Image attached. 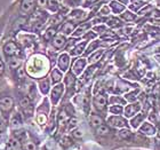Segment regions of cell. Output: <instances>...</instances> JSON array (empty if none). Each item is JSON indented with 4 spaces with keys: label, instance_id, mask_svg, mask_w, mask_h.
<instances>
[{
    "label": "cell",
    "instance_id": "obj_1",
    "mask_svg": "<svg viewBox=\"0 0 160 150\" xmlns=\"http://www.w3.org/2000/svg\"><path fill=\"white\" fill-rule=\"evenodd\" d=\"M50 68V62L48 57L43 54H33L28 59L25 63V74L33 79H42L47 76Z\"/></svg>",
    "mask_w": 160,
    "mask_h": 150
},
{
    "label": "cell",
    "instance_id": "obj_2",
    "mask_svg": "<svg viewBox=\"0 0 160 150\" xmlns=\"http://www.w3.org/2000/svg\"><path fill=\"white\" fill-rule=\"evenodd\" d=\"M3 54L6 55L7 57L10 56H18L21 53H22V48L20 47V45L14 41V40H8L3 44L2 46Z\"/></svg>",
    "mask_w": 160,
    "mask_h": 150
},
{
    "label": "cell",
    "instance_id": "obj_3",
    "mask_svg": "<svg viewBox=\"0 0 160 150\" xmlns=\"http://www.w3.org/2000/svg\"><path fill=\"white\" fill-rule=\"evenodd\" d=\"M68 17L70 18L72 22H81V21L86 20L87 17H88V14L87 12H85L83 9H79V8H74L70 12V13L68 14Z\"/></svg>",
    "mask_w": 160,
    "mask_h": 150
},
{
    "label": "cell",
    "instance_id": "obj_4",
    "mask_svg": "<svg viewBox=\"0 0 160 150\" xmlns=\"http://www.w3.org/2000/svg\"><path fill=\"white\" fill-rule=\"evenodd\" d=\"M14 108V99L10 95H3L0 97V110L2 112H9Z\"/></svg>",
    "mask_w": 160,
    "mask_h": 150
},
{
    "label": "cell",
    "instance_id": "obj_5",
    "mask_svg": "<svg viewBox=\"0 0 160 150\" xmlns=\"http://www.w3.org/2000/svg\"><path fill=\"white\" fill-rule=\"evenodd\" d=\"M87 65V60L86 59H77L74 60V62L72 63V69H71V72L74 75V76H79L80 74H82L85 68Z\"/></svg>",
    "mask_w": 160,
    "mask_h": 150
},
{
    "label": "cell",
    "instance_id": "obj_6",
    "mask_svg": "<svg viewBox=\"0 0 160 150\" xmlns=\"http://www.w3.org/2000/svg\"><path fill=\"white\" fill-rule=\"evenodd\" d=\"M64 92V85L62 84H57L53 87V90L50 92V100L53 102V104H57L58 101L61 100V97L63 95Z\"/></svg>",
    "mask_w": 160,
    "mask_h": 150
},
{
    "label": "cell",
    "instance_id": "obj_7",
    "mask_svg": "<svg viewBox=\"0 0 160 150\" xmlns=\"http://www.w3.org/2000/svg\"><path fill=\"white\" fill-rule=\"evenodd\" d=\"M108 99L104 94H97L94 97V107L97 111H104L107 108Z\"/></svg>",
    "mask_w": 160,
    "mask_h": 150
},
{
    "label": "cell",
    "instance_id": "obj_8",
    "mask_svg": "<svg viewBox=\"0 0 160 150\" xmlns=\"http://www.w3.org/2000/svg\"><path fill=\"white\" fill-rule=\"evenodd\" d=\"M57 65L62 72L63 71H68L69 65H70V55L68 53H62L58 56V61H57Z\"/></svg>",
    "mask_w": 160,
    "mask_h": 150
},
{
    "label": "cell",
    "instance_id": "obj_9",
    "mask_svg": "<svg viewBox=\"0 0 160 150\" xmlns=\"http://www.w3.org/2000/svg\"><path fill=\"white\" fill-rule=\"evenodd\" d=\"M22 63H23V60H22V56L18 55V56H10L7 57V64L8 67L12 69V70H17L22 67Z\"/></svg>",
    "mask_w": 160,
    "mask_h": 150
},
{
    "label": "cell",
    "instance_id": "obj_10",
    "mask_svg": "<svg viewBox=\"0 0 160 150\" xmlns=\"http://www.w3.org/2000/svg\"><path fill=\"white\" fill-rule=\"evenodd\" d=\"M52 44H53L54 48H56V49H61V48H63L65 46V44H67V38L64 36L63 34H56V36L53 38L52 40Z\"/></svg>",
    "mask_w": 160,
    "mask_h": 150
},
{
    "label": "cell",
    "instance_id": "obj_11",
    "mask_svg": "<svg viewBox=\"0 0 160 150\" xmlns=\"http://www.w3.org/2000/svg\"><path fill=\"white\" fill-rule=\"evenodd\" d=\"M92 25H93V24L90 23V22H88V23H82V24H80V25H78V27L76 28V30L73 31V34H72L73 38L81 37L82 34H87V31L92 28Z\"/></svg>",
    "mask_w": 160,
    "mask_h": 150
},
{
    "label": "cell",
    "instance_id": "obj_12",
    "mask_svg": "<svg viewBox=\"0 0 160 150\" xmlns=\"http://www.w3.org/2000/svg\"><path fill=\"white\" fill-rule=\"evenodd\" d=\"M76 23L72 22V21H67V22H63L62 23V27H61V32L64 34V36H67V34H73V31L76 30Z\"/></svg>",
    "mask_w": 160,
    "mask_h": 150
},
{
    "label": "cell",
    "instance_id": "obj_13",
    "mask_svg": "<svg viewBox=\"0 0 160 150\" xmlns=\"http://www.w3.org/2000/svg\"><path fill=\"white\" fill-rule=\"evenodd\" d=\"M61 5L58 3V0H48V3H47V8L46 9L52 14H57L61 12Z\"/></svg>",
    "mask_w": 160,
    "mask_h": 150
},
{
    "label": "cell",
    "instance_id": "obj_14",
    "mask_svg": "<svg viewBox=\"0 0 160 150\" xmlns=\"http://www.w3.org/2000/svg\"><path fill=\"white\" fill-rule=\"evenodd\" d=\"M108 122H109V124H110L111 126L113 127H123L127 124L126 119H123L122 117H119V116L110 117Z\"/></svg>",
    "mask_w": 160,
    "mask_h": 150
},
{
    "label": "cell",
    "instance_id": "obj_15",
    "mask_svg": "<svg viewBox=\"0 0 160 150\" xmlns=\"http://www.w3.org/2000/svg\"><path fill=\"white\" fill-rule=\"evenodd\" d=\"M64 85H65V87L69 91L72 90L74 87V85H76V76L71 71H69L67 74V76L64 77Z\"/></svg>",
    "mask_w": 160,
    "mask_h": 150
},
{
    "label": "cell",
    "instance_id": "obj_16",
    "mask_svg": "<svg viewBox=\"0 0 160 150\" xmlns=\"http://www.w3.org/2000/svg\"><path fill=\"white\" fill-rule=\"evenodd\" d=\"M38 86H39V90L40 92L42 94H47L49 92V87H50V79L49 78H42V79L39 80V83H38Z\"/></svg>",
    "mask_w": 160,
    "mask_h": 150
},
{
    "label": "cell",
    "instance_id": "obj_17",
    "mask_svg": "<svg viewBox=\"0 0 160 150\" xmlns=\"http://www.w3.org/2000/svg\"><path fill=\"white\" fill-rule=\"evenodd\" d=\"M50 78H52V83L57 85L61 83V80L63 79V74L60 69H53L50 72Z\"/></svg>",
    "mask_w": 160,
    "mask_h": 150
},
{
    "label": "cell",
    "instance_id": "obj_18",
    "mask_svg": "<svg viewBox=\"0 0 160 150\" xmlns=\"http://www.w3.org/2000/svg\"><path fill=\"white\" fill-rule=\"evenodd\" d=\"M109 7H110V9L113 12L114 14H120L122 13L123 9H125V5L122 3H118L117 0H112L110 3H109Z\"/></svg>",
    "mask_w": 160,
    "mask_h": 150
},
{
    "label": "cell",
    "instance_id": "obj_19",
    "mask_svg": "<svg viewBox=\"0 0 160 150\" xmlns=\"http://www.w3.org/2000/svg\"><path fill=\"white\" fill-rule=\"evenodd\" d=\"M87 43H88V41H87V40H85V41H82V43L77 44V45L72 48V52H71V54H72V55H74V56H79V55H81V54L83 53V50L86 49Z\"/></svg>",
    "mask_w": 160,
    "mask_h": 150
},
{
    "label": "cell",
    "instance_id": "obj_20",
    "mask_svg": "<svg viewBox=\"0 0 160 150\" xmlns=\"http://www.w3.org/2000/svg\"><path fill=\"white\" fill-rule=\"evenodd\" d=\"M103 54H104L103 49H98V50H96V52H93V53L90 54V56L88 57V62H89L90 64L96 63V62H98V61L102 59Z\"/></svg>",
    "mask_w": 160,
    "mask_h": 150
},
{
    "label": "cell",
    "instance_id": "obj_21",
    "mask_svg": "<svg viewBox=\"0 0 160 150\" xmlns=\"http://www.w3.org/2000/svg\"><path fill=\"white\" fill-rule=\"evenodd\" d=\"M89 123L93 127H96L97 128L98 126L103 125V118L101 116H98V115H92L89 117Z\"/></svg>",
    "mask_w": 160,
    "mask_h": 150
},
{
    "label": "cell",
    "instance_id": "obj_22",
    "mask_svg": "<svg viewBox=\"0 0 160 150\" xmlns=\"http://www.w3.org/2000/svg\"><path fill=\"white\" fill-rule=\"evenodd\" d=\"M56 36V29L55 28H48L46 31H45V34H43V36H42V38H43V40L45 41H52L53 40V38Z\"/></svg>",
    "mask_w": 160,
    "mask_h": 150
},
{
    "label": "cell",
    "instance_id": "obj_23",
    "mask_svg": "<svg viewBox=\"0 0 160 150\" xmlns=\"http://www.w3.org/2000/svg\"><path fill=\"white\" fill-rule=\"evenodd\" d=\"M138 109H140L138 104H130V106H127L126 107V109H125V113H126L127 117H130V116H133L135 112H137Z\"/></svg>",
    "mask_w": 160,
    "mask_h": 150
},
{
    "label": "cell",
    "instance_id": "obj_24",
    "mask_svg": "<svg viewBox=\"0 0 160 150\" xmlns=\"http://www.w3.org/2000/svg\"><path fill=\"white\" fill-rule=\"evenodd\" d=\"M105 23L109 25L110 28H118L121 25V21L117 17H109L107 21H105Z\"/></svg>",
    "mask_w": 160,
    "mask_h": 150
},
{
    "label": "cell",
    "instance_id": "obj_25",
    "mask_svg": "<svg viewBox=\"0 0 160 150\" xmlns=\"http://www.w3.org/2000/svg\"><path fill=\"white\" fill-rule=\"evenodd\" d=\"M10 124H12V126L13 127L21 126V124H22V118H21L20 113H14L13 117H12V119H10Z\"/></svg>",
    "mask_w": 160,
    "mask_h": 150
},
{
    "label": "cell",
    "instance_id": "obj_26",
    "mask_svg": "<svg viewBox=\"0 0 160 150\" xmlns=\"http://www.w3.org/2000/svg\"><path fill=\"white\" fill-rule=\"evenodd\" d=\"M96 133L97 135H101V137H104V135H108L110 133V128L107 125H101L96 128Z\"/></svg>",
    "mask_w": 160,
    "mask_h": 150
},
{
    "label": "cell",
    "instance_id": "obj_27",
    "mask_svg": "<svg viewBox=\"0 0 160 150\" xmlns=\"http://www.w3.org/2000/svg\"><path fill=\"white\" fill-rule=\"evenodd\" d=\"M140 131L142 133H145V134H149V135H152L154 133V127L150 124H144L143 126L141 127Z\"/></svg>",
    "mask_w": 160,
    "mask_h": 150
},
{
    "label": "cell",
    "instance_id": "obj_28",
    "mask_svg": "<svg viewBox=\"0 0 160 150\" xmlns=\"http://www.w3.org/2000/svg\"><path fill=\"white\" fill-rule=\"evenodd\" d=\"M7 149L8 150H21V143L16 139H12L9 141V143L7 146Z\"/></svg>",
    "mask_w": 160,
    "mask_h": 150
},
{
    "label": "cell",
    "instance_id": "obj_29",
    "mask_svg": "<svg viewBox=\"0 0 160 150\" xmlns=\"http://www.w3.org/2000/svg\"><path fill=\"white\" fill-rule=\"evenodd\" d=\"M82 1L83 0H63V3H65V6L69 7H77L80 6V5H82Z\"/></svg>",
    "mask_w": 160,
    "mask_h": 150
},
{
    "label": "cell",
    "instance_id": "obj_30",
    "mask_svg": "<svg viewBox=\"0 0 160 150\" xmlns=\"http://www.w3.org/2000/svg\"><path fill=\"white\" fill-rule=\"evenodd\" d=\"M109 110H110L111 113H113V115H120V113L122 112V107L118 106V104H114V106H111Z\"/></svg>",
    "mask_w": 160,
    "mask_h": 150
},
{
    "label": "cell",
    "instance_id": "obj_31",
    "mask_svg": "<svg viewBox=\"0 0 160 150\" xmlns=\"http://www.w3.org/2000/svg\"><path fill=\"white\" fill-rule=\"evenodd\" d=\"M121 18L125 21H133L135 20V15L133 13H130V12H123L121 14Z\"/></svg>",
    "mask_w": 160,
    "mask_h": 150
},
{
    "label": "cell",
    "instance_id": "obj_32",
    "mask_svg": "<svg viewBox=\"0 0 160 150\" xmlns=\"http://www.w3.org/2000/svg\"><path fill=\"white\" fill-rule=\"evenodd\" d=\"M118 135H119L120 139H123V140H126V139H128V137H132V133H130L129 130H121L118 133Z\"/></svg>",
    "mask_w": 160,
    "mask_h": 150
},
{
    "label": "cell",
    "instance_id": "obj_33",
    "mask_svg": "<svg viewBox=\"0 0 160 150\" xmlns=\"http://www.w3.org/2000/svg\"><path fill=\"white\" fill-rule=\"evenodd\" d=\"M110 12H111V9H110V7H109V5H104L103 7H101L98 14H100L101 16H103V15L104 16H107V15L110 14Z\"/></svg>",
    "mask_w": 160,
    "mask_h": 150
},
{
    "label": "cell",
    "instance_id": "obj_34",
    "mask_svg": "<svg viewBox=\"0 0 160 150\" xmlns=\"http://www.w3.org/2000/svg\"><path fill=\"white\" fill-rule=\"evenodd\" d=\"M98 46H100V43H98V41H92V44H90L89 46H88V48L86 49V54L93 53L94 49L97 48Z\"/></svg>",
    "mask_w": 160,
    "mask_h": 150
},
{
    "label": "cell",
    "instance_id": "obj_35",
    "mask_svg": "<svg viewBox=\"0 0 160 150\" xmlns=\"http://www.w3.org/2000/svg\"><path fill=\"white\" fill-rule=\"evenodd\" d=\"M37 120L40 125L45 124L46 123V115H43V113H39V115L37 116Z\"/></svg>",
    "mask_w": 160,
    "mask_h": 150
},
{
    "label": "cell",
    "instance_id": "obj_36",
    "mask_svg": "<svg viewBox=\"0 0 160 150\" xmlns=\"http://www.w3.org/2000/svg\"><path fill=\"white\" fill-rule=\"evenodd\" d=\"M142 119H143V116H142V115H138V116H137L136 118H134V119L132 120V124H133V126L136 127L137 125H138V123H140V122Z\"/></svg>",
    "mask_w": 160,
    "mask_h": 150
},
{
    "label": "cell",
    "instance_id": "obj_37",
    "mask_svg": "<svg viewBox=\"0 0 160 150\" xmlns=\"http://www.w3.org/2000/svg\"><path fill=\"white\" fill-rule=\"evenodd\" d=\"M110 102L112 103V106H114L116 103H123V100L122 99H119V97H117V96H112Z\"/></svg>",
    "mask_w": 160,
    "mask_h": 150
},
{
    "label": "cell",
    "instance_id": "obj_38",
    "mask_svg": "<svg viewBox=\"0 0 160 150\" xmlns=\"http://www.w3.org/2000/svg\"><path fill=\"white\" fill-rule=\"evenodd\" d=\"M5 70H6V65H5V62H3L2 59L0 57V77L5 74Z\"/></svg>",
    "mask_w": 160,
    "mask_h": 150
},
{
    "label": "cell",
    "instance_id": "obj_39",
    "mask_svg": "<svg viewBox=\"0 0 160 150\" xmlns=\"http://www.w3.org/2000/svg\"><path fill=\"white\" fill-rule=\"evenodd\" d=\"M77 123H78V119L77 118H71L70 119V122H69V126H70V128L71 127H74V126H77Z\"/></svg>",
    "mask_w": 160,
    "mask_h": 150
},
{
    "label": "cell",
    "instance_id": "obj_40",
    "mask_svg": "<svg viewBox=\"0 0 160 150\" xmlns=\"http://www.w3.org/2000/svg\"><path fill=\"white\" fill-rule=\"evenodd\" d=\"M136 92H134V93H130V94H128V95H126V99L127 100H129V101H134L135 99H136Z\"/></svg>",
    "mask_w": 160,
    "mask_h": 150
},
{
    "label": "cell",
    "instance_id": "obj_41",
    "mask_svg": "<svg viewBox=\"0 0 160 150\" xmlns=\"http://www.w3.org/2000/svg\"><path fill=\"white\" fill-rule=\"evenodd\" d=\"M27 150H36V146H34L33 142H28L27 143Z\"/></svg>",
    "mask_w": 160,
    "mask_h": 150
},
{
    "label": "cell",
    "instance_id": "obj_42",
    "mask_svg": "<svg viewBox=\"0 0 160 150\" xmlns=\"http://www.w3.org/2000/svg\"><path fill=\"white\" fill-rule=\"evenodd\" d=\"M73 137H82V133H81V132H80L79 130H76V131H73Z\"/></svg>",
    "mask_w": 160,
    "mask_h": 150
},
{
    "label": "cell",
    "instance_id": "obj_43",
    "mask_svg": "<svg viewBox=\"0 0 160 150\" xmlns=\"http://www.w3.org/2000/svg\"><path fill=\"white\" fill-rule=\"evenodd\" d=\"M117 1L120 3H122V5H127L128 3V0H117Z\"/></svg>",
    "mask_w": 160,
    "mask_h": 150
}]
</instances>
